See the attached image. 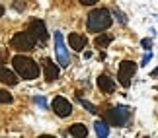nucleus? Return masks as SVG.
Returning <instances> with one entry per match:
<instances>
[{"instance_id":"nucleus-1","label":"nucleus","mask_w":158,"mask_h":138,"mask_svg":"<svg viewBox=\"0 0 158 138\" xmlns=\"http://www.w3.org/2000/svg\"><path fill=\"white\" fill-rule=\"evenodd\" d=\"M12 64H14L16 74L20 78H23V80H35L39 76V64L35 62L33 58L25 56V54H16L12 58Z\"/></svg>"},{"instance_id":"nucleus-2","label":"nucleus","mask_w":158,"mask_h":138,"mask_svg":"<svg viewBox=\"0 0 158 138\" xmlns=\"http://www.w3.org/2000/svg\"><path fill=\"white\" fill-rule=\"evenodd\" d=\"M86 25L92 33H98L102 29H107L111 25V12L105 10V8H96L88 14L86 18Z\"/></svg>"},{"instance_id":"nucleus-3","label":"nucleus","mask_w":158,"mask_h":138,"mask_svg":"<svg viewBox=\"0 0 158 138\" xmlns=\"http://www.w3.org/2000/svg\"><path fill=\"white\" fill-rule=\"evenodd\" d=\"M129 119H131V109L125 105H117V107H111L109 111H105L103 121L107 125H113V127H125Z\"/></svg>"},{"instance_id":"nucleus-4","label":"nucleus","mask_w":158,"mask_h":138,"mask_svg":"<svg viewBox=\"0 0 158 138\" xmlns=\"http://www.w3.org/2000/svg\"><path fill=\"white\" fill-rule=\"evenodd\" d=\"M35 43H37V39L29 31H20L12 37L10 47L16 49V51H20V53H27V51H33Z\"/></svg>"},{"instance_id":"nucleus-5","label":"nucleus","mask_w":158,"mask_h":138,"mask_svg":"<svg viewBox=\"0 0 158 138\" xmlns=\"http://www.w3.org/2000/svg\"><path fill=\"white\" fill-rule=\"evenodd\" d=\"M137 72V64L133 60H123L119 64V70H117V80L123 88H129L131 86V80Z\"/></svg>"},{"instance_id":"nucleus-6","label":"nucleus","mask_w":158,"mask_h":138,"mask_svg":"<svg viewBox=\"0 0 158 138\" xmlns=\"http://www.w3.org/2000/svg\"><path fill=\"white\" fill-rule=\"evenodd\" d=\"M55 49H57L59 64L61 66H68L70 64V54H68V49L65 45V39H63V33L61 31H55Z\"/></svg>"},{"instance_id":"nucleus-7","label":"nucleus","mask_w":158,"mask_h":138,"mask_svg":"<svg viewBox=\"0 0 158 138\" xmlns=\"http://www.w3.org/2000/svg\"><path fill=\"white\" fill-rule=\"evenodd\" d=\"M53 111H55V115H59L61 119H65L72 113V105H70V101L65 96H57L53 99Z\"/></svg>"},{"instance_id":"nucleus-8","label":"nucleus","mask_w":158,"mask_h":138,"mask_svg":"<svg viewBox=\"0 0 158 138\" xmlns=\"http://www.w3.org/2000/svg\"><path fill=\"white\" fill-rule=\"evenodd\" d=\"M27 31L33 35L37 41H41L43 45L47 43V39H49V33H47V27H45V21H41V20H33V21H29V29Z\"/></svg>"},{"instance_id":"nucleus-9","label":"nucleus","mask_w":158,"mask_h":138,"mask_svg":"<svg viewBox=\"0 0 158 138\" xmlns=\"http://www.w3.org/2000/svg\"><path fill=\"white\" fill-rule=\"evenodd\" d=\"M43 74H45L47 82H55L57 78H59L61 70H59V66L53 62V58H43Z\"/></svg>"},{"instance_id":"nucleus-10","label":"nucleus","mask_w":158,"mask_h":138,"mask_svg":"<svg viewBox=\"0 0 158 138\" xmlns=\"http://www.w3.org/2000/svg\"><path fill=\"white\" fill-rule=\"evenodd\" d=\"M68 45H70V49H74V51H82V49L86 47V37H84L82 33H70V35H68Z\"/></svg>"},{"instance_id":"nucleus-11","label":"nucleus","mask_w":158,"mask_h":138,"mask_svg":"<svg viewBox=\"0 0 158 138\" xmlns=\"http://www.w3.org/2000/svg\"><path fill=\"white\" fill-rule=\"evenodd\" d=\"M98 88H100L102 92H105V94H111L113 90H115V82H113L109 76L102 74L100 78H98Z\"/></svg>"},{"instance_id":"nucleus-12","label":"nucleus","mask_w":158,"mask_h":138,"mask_svg":"<svg viewBox=\"0 0 158 138\" xmlns=\"http://www.w3.org/2000/svg\"><path fill=\"white\" fill-rule=\"evenodd\" d=\"M0 82H4L6 86H16L18 84V76L14 74L12 70H8V68H0Z\"/></svg>"},{"instance_id":"nucleus-13","label":"nucleus","mask_w":158,"mask_h":138,"mask_svg":"<svg viewBox=\"0 0 158 138\" xmlns=\"http://www.w3.org/2000/svg\"><path fill=\"white\" fill-rule=\"evenodd\" d=\"M68 132H70V136H74V138H86L88 136V128H86V125H82V123L70 125Z\"/></svg>"},{"instance_id":"nucleus-14","label":"nucleus","mask_w":158,"mask_h":138,"mask_svg":"<svg viewBox=\"0 0 158 138\" xmlns=\"http://www.w3.org/2000/svg\"><path fill=\"white\" fill-rule=\"evenodd\" d=\"M94 128H96L98 138H107L109 136V125H107L105 121H96V123H94Z\"/></svg>"},{"instance_id":"nucleus-15","label":"nucleus","mask_w":158,"mask_h":138,"mask_svg":"<svg viewBox=\"0 0 158 138\" xmlns=\"http://www.w3.org/2000/svg\"><path fill=\"white\" fill-rule=\"evenodd\" d=\"M113 41V35H107V33H102V35H98L96 39H94V45L98 47V49H105L109 43Z\"/></svg>"},{"instance_id":"nucleus-16","label":"nucleus","mask_w":158,"mask_h":138,"mask_svg":"<svg viewBox=\"0 0 158 138\" xmlns=\"http://www.w3.org/2000/svg\"><path fill=\"white\" fill-rule=\"evenodd\" d=\"M12 101H14L12 94H8L6 90H0V103H12Z\"/></svg>"},{"instance_id":"nucleus-17","label":"nucleus","mask_w":158,"mask_h":138,"mask_svg":"<svg viewBox=\"0 0 158 138\" xmlns=\"http://www.w3.org/2000/svg\"><path fill=\"white\" fill-rule=\"evenodd\" d=\"M80 103H82V107H84L86 111H90V113H94V115L98 113V109H96V105H94V103H90V101H86V99H82V97H80Z\"/></svg>"},{"instance_id":"nucleus-18","label":"nucleus","mask_w":158,"mask_h":138,"mask_svg":"<svg viewBox=\"0 0 158 138\" xmlns=\"http://www.w3.org/2000/svg\"><path fill=\"white\" fill-rule=\"evenodd\" d=\"M113 16L119 20V23H127V18H125V14L119 10V8H113Z\"/></svg>"},{"instance_id":"nucleus-19","label":"nucleus","mask_w":158,"mask_h":138,"mask_svg":"<svg viewBox=\"0 0 158 138\" xmlns=\"http://www.w3.org/2000/svg\"><path fill=\"white\" fill-rule=\"evenodd\" d=\"M33 101H35L39 107H41V109H47V101H45V97H43V96H35Z\"/></svg>"},{"instance_id":"nucleus-20","label":"nucleus","mask_w":158,"mask_h":138,"mask_svg":"<svg viewBox=\"0 0 158 138\" xmlns=\"http://www.w3.org/2000/svg\"><path fill=\"white\" fill-rule=\"evenodd\" d=\"M150 58H152V53H147L145 56H143V62H141V64H143V66H147V64L150 62Z\"/></svg>"},{"instance_id":"nucleus-21","label":"nucleus","mask_w":158,"mask_h":138,"mask_svg":"<svg viewBox=\"0 0 158 138\" xmlns=\"http://www.w3.org/2000/svg\"><path fill=\"white\" fill-rule=\"evenodd\" d=\"M141 45H143L145 49H150V47H152V39H143V41H141Z\"/></svg>"},{"instance_id":"nucleus-22","label":"nucleus","mask_w":158,"mask_h":138,"mask_svg":"<svg viewBox=\"0 0 158 138\" xmlns=\"http://www.w3.org/2000/svg\"><path fill=\"white\" fill-rule=\"evenodd\" d=\"M78 2H80V4H84V6H94L98 0H78Z\"/></svg>"},{"instance_id":"nucleus-23","label":"nucleus","mask_w":158,"mask_h":138,"mask_svg":"<svg viewBox=\"0 0 158 138\" xmlns=\"http://www.w3.org/2000/svg\"><path fill=\"white\" fill-rule=\"evenodd\" d=\"M4 58H6V51H4V49H0V68H2V62H4Z\"/></svg>"},{"instance_id":"nucleus-24","label":"nucleus","mask_w":158,"mask_h":138,"mask_svg":"<svg viewBox=\"0 0 158 138\" xmlns=\"http://www.w3.org/2000/svg\"><path fill=\"white\" fill-rule=\"evenodd\" d=\"M37 138H57V136H51V134H41V136H37Z\"/></svg>"},{"instance_id":"nucleus-25","label":"nucleus","mask_w":158,"mask_h":138,"mask_svg":"<svg viewBox=\"0 0 158 138\" xmlns=\"http://www.w3.org/2000/svg\"><path fill=\"white\" fill-rule=\"evenodd\" d=\"M2 16H4V6L0 4V18H2Z\"/></svg>"},{"instance_id":"nucleus-26","label":"nucleus","mask_w":158,"mask_h":138,"mask_svg":"<svg viewBox=\"0 0 158 138\" xmlns=\"http://www.w3.org/2000/svg\"><path fill=\"white\" fill-rule=\"evenodd\" d=\"M152 76H154V78L158 76V68H156V70H152Z\"/></svg>"}]
</instances>
